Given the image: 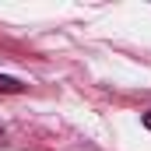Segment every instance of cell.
Wrapping results in <instances>:
<instances>
[{
    "label": "cell",
    "mask_w": 151,
    "mask_h": 151,
    "mask_svg": "<svg viewBox=\"0 0 151 151\" xmlns=\"http://www.w3.org/2000/svg\"><path fill=\"white\" fill-rule=\"evenodd\" d=\"M0 91H4V95H18V91H25V84H21L18 77H7V74H0Z\"/></svg>",
    "instance_id": "cell-1"
},
{
    "label": "cell",
    "mask_w": 151,
    "mask_h": 151,
    "mask_svg": "<svg viewBox=\"0 0 151 151\" xmlns=\"http://www.w3.org/2000/svg\"><path fill=\"white\" fill-rule=\"evenodd\" d=\"M144 127H148V130H151V113H144Z\"/></svg>",
    "instance_id": "cell-2"
},
{
    "label": "cell",
    "mask_w": 151,
    "mask_h": 151,
    "mask_svg": "<svg viewBox=\"0 0 151 151\" xmlns=\"http://www.w3.org/2000/svg\"><path fill=\"white\" fill-rule=\"evenodd\" d=\"M0 134H4V127H0Z\"/></svg>",
    "instance_id": "cell-3"
}]
</instances>
